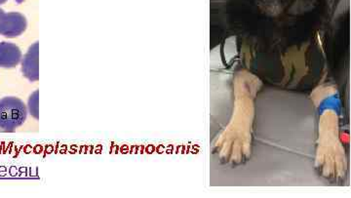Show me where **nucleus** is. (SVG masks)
Here are the masks:
<instances>
[{
	"label": "nucleus",
	"mask_w": 351,
	"mask_h": 198,
	"mask_svg": "<svg viewBox=\"0 0 351 198\" xmlns=\"http://www.w3.org/2000/svg\"><path fill=\"white\" fill-rule=\"evenodd\" d=\"M6 1H8V0H0V5H1V4L5 3Z\"/></svg>",
	"instance_id": "0eeeda50"
},
{
	"label": "nucleus",
	"mask_w": 351,
	"mask_h": 198,
	"mask_svg": "<svg viewBox=\"0 0 351 198\" xmlns=\"http://www.w3.org/2000/svg\"><path fill=\"white\" fill-rule=\"evenodd\" d=\"M38 91L34 92L31 97L29 98V103H27V112L34 117V119L38 121L39 119V110H38Z\"/></svg>",
	"instance_id": "39448f33"
},
{
	"label": "nucleus",
	"mask_w": 351,
	"mask_h": 198,
	"mask_svg": "<svg viewBox=\"0 0 351 198\" xmlns=\"http://www.w3.org/2000/svg\"><path fill=\"white\" fill-rule=\"evenodd\" d=\"M27 27V21L19 12L6 13L1 27V36L8 38L22 36Z\"/></svg>",
	"instance_id": "f03ea898"
},
{
	"label": "nucleus",
	"mask_w": 351,
	"mask_h": 198,
	"mask_svg": "<svg viewBox=\"0 0 351 198\" xmlns=\"http://www.w3.org/2000/svg\"><path fill=\"white\" fill-rule=\"evenodd\" d=\"M27 108L16 97L0 100V133H13L27 121Z\"/></svg>",
	"instance_id": "f257e3e1"
},
{
	"label": "nucleus",
	"mask_w": 351,
	"mask_h": 198,
	"mask_svg": "<svg viewBox=\"0 0 351 198\" xmlns=\"http://www.w3.org/2000/svg\"><path fill=\"white\" fill-rule=\"evenodd\" d=\"M22 57L19 46L7 41L0 42V68H16L22 62Z\"/></svg>",
	"instance_id": "20e7f679"
},
{
	"label": "nucleus",
	"mask_w": 351,
	"mask_h": 198,
	"mask_svg": "<svg viewBox=\"0 0 351 198\" xmlns=\"http://www.w3.org/2000/svg\"><path fill=\"white\" fill-rule=\"evenodd\" d=\"M5 12H4L3 9L0 8V36H1V27L2 24H3L4 17H5Z\"/></svg>",
	"instance_id": "423d86ee"
},
{
	"label": "nucleus",
	"mask_w": 351,
	"mask_h": 198,
	"mask_svg": "<svg viewBox=\"0 0 351 198\" xmlns=\"http://www.w3.org/2000/svg\"><path fill=\"white\" fill-rule=\"evenodd\" d=\"M38 48L36 41L29 48L22 60L23 75L32 82H38L39 79Z\"/></svg>",
	"instance_id": "7ed1b4c3"
}]
</instances>
